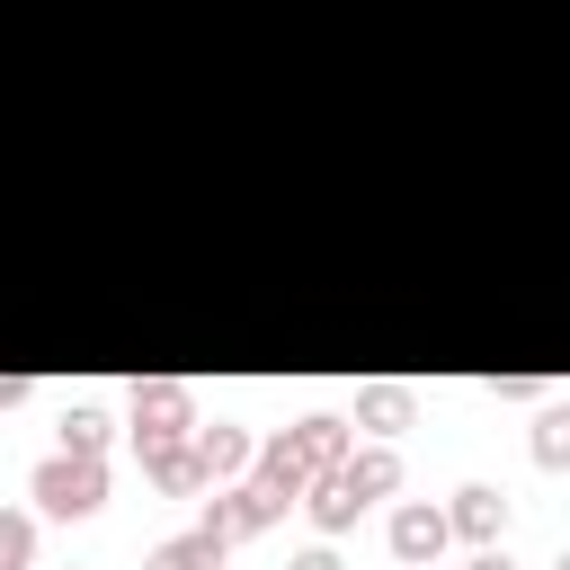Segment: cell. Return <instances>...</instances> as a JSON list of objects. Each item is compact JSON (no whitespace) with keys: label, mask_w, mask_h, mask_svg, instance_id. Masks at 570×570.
I'll use <instances>...</instances> for the list:
<instances>
[{"label":"cell","mask_w":570,"mask_h":570,"mask_svg":"<svg viewBox=\"0 0 570 570\" xmlns=\"http://www.w3.org/2000/svg\"><path fill=\"white\" fill-rule=\"evenodd\" d=\"M27 561H36V517L0 508V570H27Z\"/></svg>","instance_id":"15"},{"label":"cell","mask_w":570,"mask_h":570,"mask_svg":"<svg viewBox=\"0 0 570 570\" xmlns=\"http://www.w3.org/2000/svg\"><path fill=\"white\" fill-rule=\"evenodd\" d=\"M392 552H401V561H436V552H445V508H428V499L392 508Z\"/></svg>","instance_id":"5"},{"label":"cell","mask_w":570,"mask_h":570,"mask_svg":"<svg viewBox=\"0 0 570 570\" xmlns=\"http://www.w3.org/2000/svg\"><path fill=\"white\" fill-rule=\"evenodd\" d=\"M142 570H223V543H214L205 525H187V534L151 543V561H142Z\"/></svg>","instance_id":"10"},{"label":"cell","mask_w":570,"mask_h":570,"mask_svg":"<svg viewBox=\"0 0 570 570\" xmlns=\"http://www.w3.org/2000/svg\"><path fill=\"white\" fill-rule=\"evenodd\" d=\"M249 428H232V419H214V428H196V463H205V481H232L240 463H249Z\"/></svg>","instance_id":"7"},{"label":"cell","mask_w":570,"mask_h":570,"mask_svg":"<svg viewBox=\"0 0 570 570\" xmlns=\"http://www.w3.org/2000/svg\"><path fill=\"white\" fill-rule=\"evenodd\" d=\"M98 445H107V410H98V401L62 410V454H98Z\"/></svg>","instance_id":"14"},{"label":"cell","mask_w":570,"mask_h":570,"mask_svg":"<svg viewBox=\"0 0 570 570\" xmlns=\"http://www.w3.org/2000/svg\"><path fill=\"white\" fill-rule=\"evenodd\" d=\"M214 543H240V534H258V525H276V499L258 490V481H240V490H223V499H205V517H196Z\"/></svg>","instance_id":"3"},{"label":"cell","mask_w":570,"mask_h":570,"mask_svg":"<svg viewBox=\"0 0 570 570\" xmlns=\"http://www.w3.org/2000/svg\"><path fill=\"white\" fill-rule=\"evenodd\" d=\"M356 419H365V428H383V436H392V428H410V383H374V392L356 401Z\"/></svg>","instance_id":"12"},{"label":"cell","mask_w":570,"mask_h":570,"mask_svg":"<svg viewBox=\"0 0 570 570\" xmlns=\"http://www.w3.org/2000/svg\"><path fill=\"white\" fill-rule=\"evenodd\" d=\"M463 570H517V561H508V552H499V543H481V552H472V561H463Z\"/></svg>","instance_id":"18"},{"label":"cell","mask_w":570,"mask_h":570,"mask_svg":"<svg viewBox=\"0 0 570 570\" xmlns=\"http://www.w3.org/2000/svg\"><path fill=\"white\" fill-rule=\"evenodd\" d=\"M187 428H196L187 383H134V436H142V445H169V436H187Z\"/></svg>","instance_id":"2"},{"label":"cell","mask_w":570,"mask_h":570,"mask_svg":"<svg viewBox=\"0 0 570 570\" xmlns=\"http://www.w3.org/2000/svg\"><path fill=\"white\" fill-rule=\"evenodd\" d=\"M285 570H347V561H338V552H330V543H312V552H294V561H285Z\"/></svg>","instance_id":"17"},{"label":"cell","mask_w":570,"mask_h":570,"mask_svg":"<svg viewBox=\"0 0 570 570\" xmlns=\"http://www.w3.org/2000/svg\"><path fill=\"white\" fill-rule=\"evenodd\" d=\"M312 525H321V534H338V525H356V499L338 490V472H312Z\"/></svg>","instance_id":"13"},{"label":"cell","mask_w":570,"mask_h":570,"mask_svg":"<svg viewBox=\"0 0 570 570\" xmlns=\"http://www.w3.org/2000/svg\"><path fill=\"white\" fill-rule=\"evenodd\" d=\"M249 463H258V490H267V499H276V508H285V499H303V490H312V472H303V463H294V445H285V436H267V445H249Z\"/></svg>","instance_id":"8"},{"label":"cell","mask_w":570,"mask_h":570,"mask_svg":"<svg viewBox=\"0 0 570 570\" xmlns=\"http://www.w3.org/2000/svg\"><path fill=\"white\" fill-rule=\"evenodd\" d=\"M285 445H294L303 472H330L347 454V419H303V428H285Z\"/></svg>","instance_id":"9"},{"label":"cell","mask_w":570,"mask_h":570,"mask_svg":"<svg viewBox=\"0 0 570 570\" xmlns=\"http://www.w3.org/2000/svg\"><path fill=\"white\" fill-rule=\"evenodd\" d=\"M499 525H508V499L499 490H454V508H445V534H472V543H499Z\"/></svg>","instance_id":"6"},{"label":"cell","mask_w":570,"mask_h":570,"mask_svg":"<svg viewBox=\"0 0 570 570\" xmlns=\"http://www.w3.org/2000/svg\"><path fill=\"white\" fill-rule=\"evenodd\" d=\"M330 472H338V490H347L356 508H374L383 490H401V454H392V445H365V454H338Z\"/></svg>","instance_id":"4"},{"label":"cell","mask_w":570,"mask_h":570,"mask_svg":"<svg viewBox=\"0 0 570 570\" xmlns=\"http://www.w3.org/2000/svg\"><path fill=\"white\" fill-rule=\"evenodd\" d=\"M9 401H27V383H18V374H0V410H9Z\"/></svg>","instance_id":"19"},{"label":"cell","mask_w":570,"mask_h":570,"mask_svg":"<svg viewBox=\"0 0 570 570\" xmlns=\"http://www.w3.org/2000/svg\"><path fill=\"white\" fill-rule=\"evenodd\" d=\"M142 463H151L160 490H205V463H196V445H178V436H169V445H142Z\"/></svg>","instance_id":"11"},{"label":"cell","mask_w":570,"mask_h":570,"mask_svg":"<svg viewBox=\"0 0 570 570\" xmlns=\"http://www.w3.org/2000/svg\"><path fill=\"white\" fill-rule=\"evenodd\" d=\"M401 570H436V561H401Z\"/></svg>","instance_id":"20"},{"label":"cell","mask_w":570,"mask_h":570,"mask_svg":"<svg viewBox=\"0 0 570 570\" xmlns=\"http://www.w3.org/2000/svg\"><path fill=\"white\" fill-rule=\"evenodd\" d=\"M36 508H45V517H89V508H107V463H98V454H53V463H36Z\"/></svg>","instance_id":"1"},{"label":"cell","mask_w":570,"mask_h":570,"mask_svg":"<svg viewBox=\"0 0 570 570\" xmlns=\"http://www.w3.org/2000/svg\"><path fill=\"white\" fill-rule=\"evenodd\" d=\"M570 454V410H543L534 419V463H561Z\"/></svg>","instance_id":"16"}]
</instances>
